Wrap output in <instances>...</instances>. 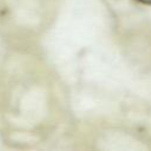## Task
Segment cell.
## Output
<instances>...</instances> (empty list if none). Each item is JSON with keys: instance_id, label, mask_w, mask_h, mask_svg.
I'll return each instance as SVG.
<instances>
[{"instance_id": "obj_1", "label": "cell", "mask_w": 151, "mask_h": 151, "mask_svg": "<svg viewBox=\"0 0 151 151\" xmlns=\"http://www.w3.org/2000/svg\"><path fill=\"white\" fill-rule=\"evenodd\" d=\"M137 1L140 4H144V5H151V0H137Z\"/></svg>"}]
</instances>
